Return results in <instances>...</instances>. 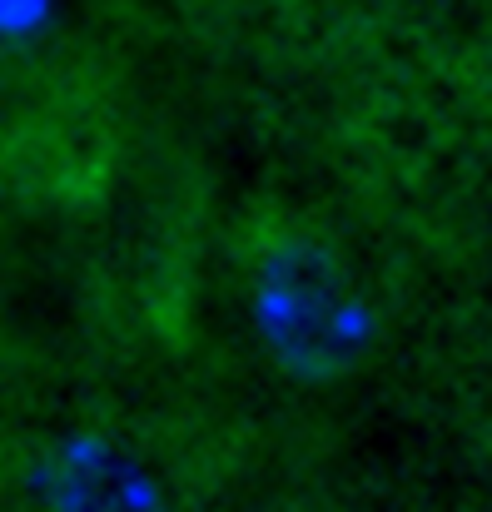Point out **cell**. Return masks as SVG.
I'll list each match as a JSON object with an SVG mask.
<instances>
[{"instance_id":"cell-1","label":"cell","mask_w":492,"mask_h":512,"mask_svg":"<svg viewBox=\"0 0 492 512\" xmlns=\"http://www.w3.org/2000/svg\"><path fill=\"white\" fill-rule=\"evenodd\" d=\"M259 314L264 334L279 343L284 358L328 373L358 358L368 339V314L353 294V279L324 244L284 234L259 254Z\"/></svg>"}]
</instances>
